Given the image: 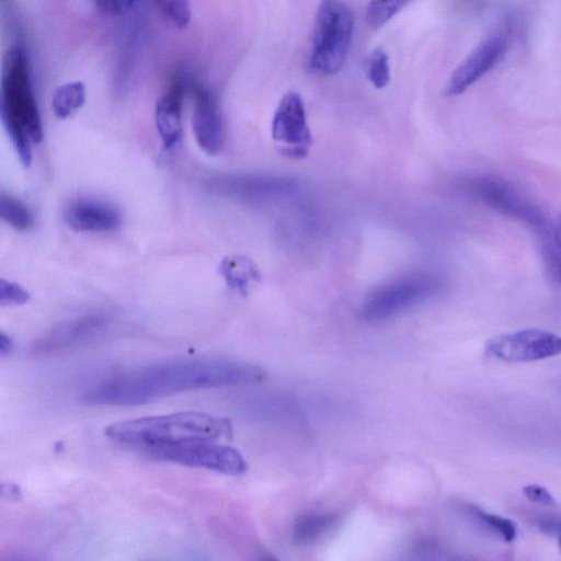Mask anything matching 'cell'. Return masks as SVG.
<instances>
[{"label":"cell","mask_w":561,"mask_h":561,"mask_svg":"<svg viewBox=\"0 0 561 561\" xmlns=\"http://www.w3.org/2000/svg\"><path fill=\"white\" fill-rule=\"evenodd\" d=\"M160 12L176 27L184 28L191 20L188 0H153Z\"/></svg>","instance_id":"obj_23"},{"label":"cell","mask_w":561,"mask_h":561,"mask_svg":"<svg viewBox=\"0 0 561 561\" xmlns=\"http://www.w3.org/2000/svg\"><path fill=\"white\" fill-rule=\"evenodd\" d=\"M135 0H94L95 5L108 15L125 14L133 7Z\"/></svg>","instance_id":"obj_27"},{"label":"cell","mask_w":561,"mask_h":561,"mask_svg":"<svg viewBox=\"0 0 561 561\" xmlns=\"http://www.w3.org/2000/svg\"><path fill=\"white\" fill-rule=\"evenodd\" d=\"M354 15L342 0H321L314 16L310 68L335 75L344 66L352 45Z\"/></svg>","instance_id":"obj_4"},{"label":"cell","mask_w":561,"mask_h":561,"mask_svg":"<svg viewBox=\"0 0 561 561\" xmlns=\"http://www.w3.org/2000/svg\"><path fill=\"white\" fill-rule=\"evenodd\" d=\"M484 352L506 363L541 360L561 354V335L543 329H523L490 339Z\"/></svg>","instance_id":"obj_8"},{"label":"cell","mask_w":561,"mask_h":561,"mask_svg":"<svg viewBox=\"0 0 561 561\" xmlns=\"http://www.w3.org/2000/svg\"><path fill=\"white\" fill-rule=\"evenodd\" d=\"M366 72L369 81L377 89H382L389 83L388 55L381 47H377L370 53L367 59Z\"/></svg>","instance_id":"obj_22"},{"label":"cell","mask_w":561,"mask_h":561,"mask_svg":"<svg viewBox=\"0 0 561 561\" xmlns=\"http://www.w3.org/2000/svg\"><path fill=\"white\" fill-rule=\"evenodd\" d=\"M1 492L4 496L12 500H20L22 497V492L19 485L8 482L2 483Z\"/></svg>","instance_id":"obj_29"},{"label":"cell","mask_w":561,"mask_h":561,"mask_svg":"<svg viewBox=\"0 0 561 561\" xmlns=\"http://www.w3.org/2000/svg\"><path fill=\"white\" fill-rule=\"evenodd\" d=\"M459 190L486 208L548 233L542 210L510 181L493 174L478 173L461 178Z\"/></svg>","instance_id":"obj_5"},{"label":"cell","mask_w":561,"mask_h":561,"mask_svg":"<svg viewBox=\"0 0 561 561\" xmlns=\"http://www.w3.org/2000/svg\"><path fill=\"white\" fill-rule=\"evenodd\" d=\"M0 214L4 221L19 230L28 229L34 222L31 210L10 195H1Z\"/></svg>","instance_id":"obj_20"},{"label":"cell","mask_w":561,"mask_h":561,"mask_svg":"<svg viewBox=\"0 0 561 561\" xmlns=\"http://www.w3.org/2000/svg\"><path fill=\"white\" fill-rule=\"evenodd\" d=\"M192 126L201 149L209 154L222 150L226 139L222 114L216 96L203 87L194 90Z\"/></svg>","instance_id":"obj_13"},{"label":"cell","mask_w":561,"mask_h":561,"mask_svg":"<svg viewBox=\"0 0 561 561\" xmlns=\"http://www.w3.org/2000/svg\"><path fill=\"white\" fill-rule=\"evenodd\" d=\"M228 419L202 412H176L117 422L105 428V435L117 443L144 448L194 439L215 440L230 437Z\"/></svg>","instance_id":"obj_3"},{"label":"cell","mask_w":561,"mask_h":561,"mask_svg":"<svg viewBox=\"0 0 561 561\" xmlns=\"http://www.w3.org/2000/svg\"><path fill=\"white\" fill-rule=\"evenodd\" d=\"M272 138L282 154L291 159L305 158L312 144L301 96L287 92L279 101L272 118Z\"/></svg>","instance_id":"obj_9"},{"label":"cell","mask_w":561,"mask_h":561,"mask_svg":"<svg viewBox=\"0 0 561 561\" xmlns=\"http://www.w3.org/2000/svg\"><path fill=\"white\" fill-rule=\"evenodd\" d=\"M13 350V342L12 340L1 332L0 334V355L4 356L9 354Z\"/></svg>","instance_id":"obj_30"},{"label":"cell","mask_w":561,"mask_h":561,"mask_svg":"<svg viewBox=\"0 0 561 561\" xmlns=\"http://www.w3.org/2000/svg\"><path fill=\"white\" fill-rule=\"evenodd\" d=\"M64 218L68 226L78 231H113L122 225L121 210L111 203L95 198L70 202Z\"/></svg>","instance_id":"obj_14"},{"label":"cell","mask_w":561,"mask_h":561,"mask_svg":"<svg viewBox=\"0 0 561 561\" xmlns=\"http://www.w3.org/2000/svg\"><path fill=\"white\" fill-rule=\"evenodd\" d=\"M334 513H309L300 516L293 527V540L297 545H309L325 535L337 522Z\"/></svg>","instance_id":"obj_17"},{"label":"cell","mask_w":561,"mask_h":561,"mask_svg":"<svg viewBox=\"0 0 561 561\" xmlns=\"http://www.w3.org/2000/svg\"><path fill=\"white\" fill-rule=\"evenodd\" d=\"M1 119L21 162H31V142L42 141L43 124L33 92L26 53L10 48L1 70Z\"/></svg>","instance_id":"obj_2"},{"label":"cell","mask_w":561,"mask_h":561,"mask_svg":"<svg viewBox=\"0 0 561 561\" xmlns=\"http://www.w3.org/2000/svg\"><path fill=\"white\" fill-rule=\"evenodd\" d=\"M468 513L484 528L501 537L505 542H513L518 536L517 525L503 516L488 513L480 507L469 505Z\"/></svg>","instance_id":"obj_19"},{"label":"cell","mask_w":561,"mask_h":561,"mask_svg":"<svg viewBox=\"0 0 561 561\" xmlns=\"http://www.w3.org/2000/svg\"><path fill=\"white\" fill-rule=\"evenodd\" d=\"M183 98V83L175 81L156 104V127L163 145L168 149H176L182 142Z\"/></svg>","instance_id":"obj_15"},{"label":"cell","mask_w":561,"mask_h":561,"mask_svg":"<svg viewBox=\"0 0 561 561\" xmlns=\"http://www.w3.org/2000/svg\"><path fill=\"white\" fill-rule=\"evenodd\" d=\"M219 273L229 287L245 295L253 282L260 280L257 266L245 256L234 255L222 260Z\"/></svg>","instance_id":"obj_16"},{"label":"cell","mask_w":561,"mask_h":561,"mask_svg":"<svg viewBox=\"0 0 561 561\" xmlns=\"http://www.w3.org/2000/svg\"><path fill=\"white\" fill-rule=\"evenodd\" d=\"M556 538L558 539L559 549L561 551V525Z\"/></svg>","instance_id":"obj_32"},{"label":"cell","mask_w":561,"mask_h":561,"mask_svg":"<svg viewBox=\"0 0 561 561\" xmlns=\"http://www.w3.org/2000/svg\"><path fill=\"white\" fill-rule=\"evenodd\" d=\"M85 101V87L81 81L59 85L51 100V107L58 118H67L77 112Z\"/></svg>","instance_id":"obj_18"},{"label":"cell","mask_w":561,"mask_h":561,"mask_svg":"<svg viewBox=\"0 0 561 561\" xmlns=\"http://www.w3.org/2000/svg\"><path fill=\"white\" fill-rule=\"evenodd\" d=\"M103 313H90L64 321L32 345L36 354H51L81 345L100 334L107 325Z\"/></svg>","instance_id":"obj_12"},{"label":"cell","mask_w":561,"mask_h":561,"mask_svg":"<svg viewBox=\"0 0 561 561\" xmlns=\"http://www.w3.org/2000/svg\"><path fill=\"white\" fill-rule=\"evenodd\" d=\"M205 185L216 194L243 201H259L294 188L290 180L257 174H217L208 178Z\"/></svg>","instance_id":"obj_11"},{"label":"cell","mask_w":561,"mask_h":561,"mask_svg":"<svg viewBox=\"0 0 561 561\" xmlns=\"http://www.w3.org/2000/svg\"><path fill=\"white\" fill-rule=\"evenodd\" d=\"M506 48L505 30L497 31L482 41L453 71L446 94L454 96L465 92L500 61Z\"/></svg>","instance_id":"obj_10"},{"label":"cell","mask_w":561,"mask_h":561,"mask_svg":"<svg viewBox=\"0 0 561 561\" xmlns=\"http://www.w3.org/2000/svg\"><path fill=\"white\" fill-rule=\"evenodd\" d=\"M146 449L150 456L159 460L205 468L225 474L239 476L248 469V463L239 450L210 439L186 440Z\"/></svg>","instance_id":"obj_7"},{"label":"cell","mask_w":561,"mask_h":561,"mask_svg":"<svg viewBox=\"0 0 561 561\" xmlns=\"http://www.w3.org/2000/svg\"><path fill=\"white\" fill-rule=\"evenodd\" d=\"M551 239L554 243L561 248V214L557 218L553 227H552V236Z\"/></svg>","instance_id":"obj_31"},{"label":"cell","mask_w":561,"mask_h":561,"mask_svg":"<svg viewBox=\"0 0 561 561\" xmlns=\"http://www.w3.org/2000/svg\"><path fill=\"white\" fill-rule=\"evenodd\" d=\"M523 493L533 503L543 506L556 505V500L552 494L541 485L528 484L523 488Z\"/></svg>","instance_id":"obj_26"},{"label":"cell","mask_w":561,"mask_h":561,"mask_svg":"<svg viewBox=\"0 0 561 561\" xmlns=\"http://www.w3.org/2000/svg\"><path fill=\"white\" fill-rule=\"evenodd\" d=\"M443 288L439 277L415 273L376 288L362 304L359 313L367 321L391 318L433 298Z\"/></svg>","instance_id":"obj_6"},{"label":"cell","mask_w":561,"mask_h":561,"mask_svg":"<svg viewBox=\"0 0 561 561\" xmlns=\"http://www.w3.org/2000/svg\"><path fill=\"white\" fill-rule=\"evenodd\" d=\"M561 519L554 517L542 518L539 523V528L546 535L557 537L560 529Z\"/></svg>","instance_id":"obj_28"},{"label":"cell","mask_w":561,"mask_h":561,"mask_svg":"<svg viewBox=\"0 0 561 561\" xmlns=\"http://www.w3.org/2000/svg\"><path fill=\"white\" fill-rule=\"evenodd\" d=\"M261 367L226 358L175 359L130 369L102 380L82 394L93 405H137L174 393L260 383Z\"/></svg>","instance_id":"obj_1"},{"label":"cell","mask_w":561,"mask_h":561,"mask_svg":"<svg viewBox=\"0 0 561 561\" xmlns=\"http://www.w3.org/2000/svg\"><path fill=\"white\" fill-rule=\"evenodd\" d=\"M28 298V293L19 285L4 279L1 280L0 302L2 306L22 305L25 304Z\"/></svg>","instance_id":"obj_25"},{"label":"cell","mask_w":561,"mask_h":561,"mask_svg":"<svg viewBox=\"0 0 561 561\" xmlns=\"http://www.w3.org/2000/svg\"><path fill=\"white\" fill-rule=\"evenodd\" d=\"M411 0H370L366 20L370 27L379 28L392 19Z\"/></svg>","instance_id":"obj_21"},{"label":"cell","mask_w":561,"mask_h":561,"mask_svg":"<svg viewBox=\"0 0 561 561\" xmlns=\"http://www.w3.org/2000/svg\"><path fill=\"white\" fill-rule=\"evenodd\" d=\"M541 252L547 271L561 285V248L549 237L543 241Z\"/></svg>","instance_id":"obj_24"}]
</instances>
